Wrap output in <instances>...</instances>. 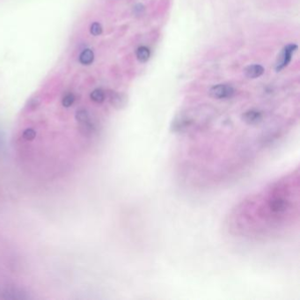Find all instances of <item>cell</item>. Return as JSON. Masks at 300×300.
<instances>
[{"instance_id":"obj_1","label":"cell","mask_w":300,"mask_h":300,"mask_svg":"<svg viewBox=\"0 0 300 300\" xmlns=\"http://www.w3.org/2000/svg\"><path fill=\"white\" fill-rule=\"evenodd\" d=\"M294 211H299V178L293 181L291 175L245 201L237 209L236 224L238 228L244 224L239 231L245 235L250 232L267 235L281 230Z\"/></svg>"},{"instance_id":"obj_2","label":"cell","mask_w":300,"mask_h":300,"mask_svg":"<svg viewBox=\"0 0 300 300\" xmlns=\"http://www.w3.org/2000/svg\"><path fill=\"white\" fill-rule=\"evenodd\" d=\"M234 95V89L229 85H216L209 90V95L216 99H228Z\"/></svg>"},{"instance_id":"obj_3","label":"cell","mask_w":300,"mask_h":300,"mask_svg":"<svg viewBox=\"0 0 300 300\" xmlns=\"http://www.w3.org/2000/svg\"><path fill=\"white\" fill-rule=\"evenodd\" d=\"M297 50H298V45L293 44V43L285 47V49L283 50V52H282L281 56L279 57V60H278V65H277V71L278 72L281 71L289 65L290 62L292 60L293 55L296 52Z\"/></svg>"},{"instance_id":"obj_4","label":"cell","mask_w":300,"mask_h":300,"mask_svg":"<svg viewBox=\"0 0 300 300\" xmlns=\"http://www.w3.org/2000/svg\"><path fill=\"white\" fill-rule=\"evenodd\" d=\"M109 102L116 109H121L127 104V97L125 95L119 94L116 92L109 93Z\"/></svg>"},{"instance_id":"obj_5","label":"cell","mask_w":300,"mask_h":300,"mask_svg":"<svg viewBox=\"0 0 300 300\" xmlns=\"http://www.w3.org/2000/svg\"><path fill=\"white\" fill-rule=\"evenodd\" d=\"M263 73H264V68L260 65H249L245 69V74L249 79L258 78V77L262 76Z\"/></svg>"},{"instance_id":"obj_6","label":"cell","mask_w":300,"mask_h":300,"mask_svg":"<svg viewBox=\"0 0 300 300\" xmlns=\"http://www.w3.org/2000/svg\"><path fill=\"white\" fill-rule=\"evenodd\" d=\"M21 292H19L18 289H5L2 294H4L6 296H4L2 299L4 300H25L27 297L23 296Z\"/></svg>"},{"instance_id":"obj_7","label":"cell","mask_w":300,"mask_h":300,"mask_svg":"<svg viewBox=\"0 0 300 300\" xmlns=\"http://www.w3.org/2000/svg\"><path fill=\"white\" fill-rule=\"evenodd\" d=\"M95 59V54L93 50L87 49L83 50L80 56V62L84 65H91Z\"/></svg>"},{"instance_id":"obj_8","label":"cell","mask_w":300,"mask_h":300,"mask_svg":"<svg viewBox=\"0 0 300 300\" xmlns=\"http://www.w3.org/2000/svg\"><path fill=\"white\" fill-rule=\"evenodd\" d=\"M151 56V52L148 48H146L145 46H142L139 47L137 50V59L141 62V63H145L146 61H148L149 58Z\"/></svg>"},{"instance_id":"obj_9","label":"cell","mask_w":300,"mask_h":300,"mask_svg":"<svg viewBox=\"0 0 300 300\" xmlns=\"http://www.w3.org/2000/svg\"><path fill=\"white\" fill-rule=\"evenodd\" d=\"M90 97H91V100L94 102L99 103L100 104V103H102L105 100L106 95L101 89H95V90L92 92Z\"/></svg>"},{"instance_id":"obj_10","label":"cell","mask_w":300,"mask_h":300,"mask_svg":"<svg viewBox=\"0 0 300 300\" xmlns=\"http://www.w3.org/2000/svg\"><path fill=\"white\" fill-rule=\"evenodd\" d=\"M75 101V96L73 94H68L65 95L62 100V105L65 107H70Z\"/></svg>"},{"instance_id":"obj_11","label":"cell","mask_w":300,"mask_h":300,"mask_svg":"<svg viewBox=\"0 0 300 300\" xmlns=\"http://www.w3.org/2000/svg\"><path fill=\"white\" fill-rule=\"evenodd\" d=\"M22 137L25 140H34V137H36V131L34 129L28 128L23 131Z\"/></svg>"},{"instance_id":"obj_12","label":"cell","mask_w":300,"mask_h":300,"mask_svg":"<svg viewBox=\"0 0 300 300\" xmlns=\"http://www.w3.org/2000/svg\"><path fill=\"white\" fill-rule=\"evenodd\" d=\"M90 31H91V34L93 35H100V34L102 33V27H101V25L98 22H95L94 24H92L91 28H90Z\"/></svg>"}]
</instances>
